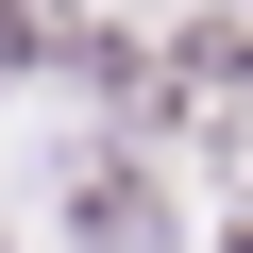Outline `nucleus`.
<instances>
[{"label":"nucleus","mask_w":253,"mask_h":253,"mask_svg":"<svg viewBox=\"0 0 253 253\" xmlns=\"http://www.w3.org/2000/svg\"><path fill=\"white\" fill-rule=\"evenodd\" d=\"M68 219H84V253H135V236H152V186H135V169H84Z\"/></svg>","instance_id":"1"},{"label":"nucleus","mask_w":253,"mask_h":253,"mask_svg":"<svg viewBox=\"0 0 253 253\" xmlns=\"http://www.w3.org/2000/svg\"><path fill=\"white\" fill-rule=\"evenodd\" d=\"M68 34H84V17H68V0H0V84H17L34 51H68Z\"/></svg>","instance_id":"2"}]
</instances>
